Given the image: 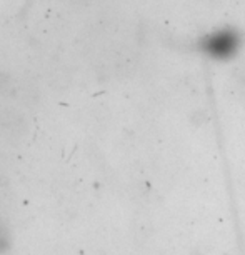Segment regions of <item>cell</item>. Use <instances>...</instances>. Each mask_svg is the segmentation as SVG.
Returning a JSON list of instances; mask_svg holds the SVG:
<instances>
[{
    "label": "cell",
    "mask_w": 245,
    "mask_h": 255,
    "mask_svg": "<svg viewBox=\"0 0 245 255\" xmlns=\"http://www.w3.org/2000/svg\"><path fill=\"white\" fill-rule=\"evenodd\" d=\"M240 38L234 30H219L205 37L202 42V49L214 59H227L239 49Z\"/></svg>",
    "instance_id": "obj_1"
},
{
    "label": "cell",
    "mask_w": 245,
    "mask_h": 255,
    "mask_svg": "<svg viewBox=\"0 0 245 255\" xmlns=\"http://www.w3.org/2000/svg\"><path fill=\"white\" fill-rule=\"evenodd\" d=\"M239 89H240V92H242V95L245 97V72L240 75V79H239Z\"/></svg>",
    "instance_id": "obj_2"
}]
</instances>
